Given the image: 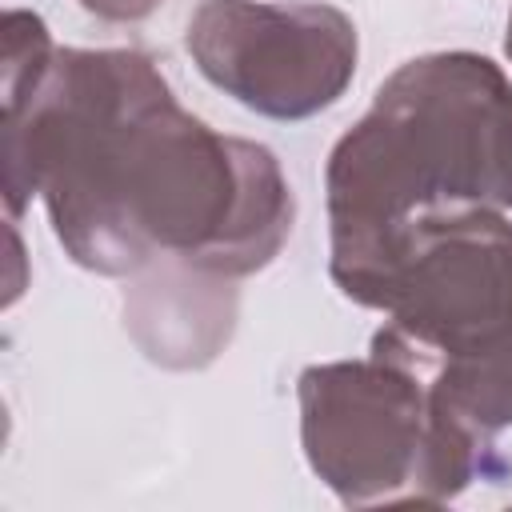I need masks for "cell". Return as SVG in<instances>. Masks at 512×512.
Masks as SVG:
<instances>
[{"mask_svg": "<svg viewBox=\"0 0 512 512\" xmlns=\"http://www.w3.org/2000/svg\"><path fill=\"white\" fill-rule=\"evenodd\" d=\"M188 48L200 56V68L248 108L308 116L344 88L356 36L332 8L212 0L188 28Z\"/></svg>", "mask_w": 512, "mask_h": 512, "instance_id": "1", "label": "cell"}, {"mask_svg": "<svg viewBox=\"0 0 512 512\" xmlns=\"http://www.w3.org/2000/svg\"><path fill=\"white\" fill-rule=\"evenodd\" d=\"M92 12H100V16H144V12H152L156 8V0H84Z\"/></svg>", "mask_w": 512, "mask_h": 512, "instance_id": "2", "label": "cell"}, {"mask_svg": "<svg viewBox=\"0 0 512 512\" xmlns=\"http://www.w3.org/2000/svg\"><path fill=\"white\" fill-rule=\"evenodd\" d=\"M508 52H512V32H508Z\"/></svg>", "mask_w": 512, "mask_h": 512, "instance_id": "3", "label": "cell"}]
</instances>
